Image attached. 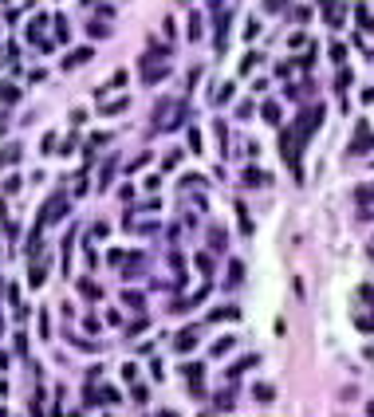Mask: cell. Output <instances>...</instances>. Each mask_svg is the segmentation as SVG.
I'll use <instances>...</instances> for the list:
<instances>
[{"mask_svg":"<svg viewBox=\"0 0 374 417\" xmlns=\"http://www.w3.org/2000/svg\"><path fill=\"white\" fill-rule=\"evenodd\" d=\"M181 118H185V103H181V99H161V103L154 106V126H158V130H173Z\"/></svg>","mask_w":374,"mask_h":417,"instance_id":"cell-1","label":"cell"},{"mask_svg":"<svg viewBox=\"0 0 374 417\" xmlns=\"http://www.w3.org/2000/svg\"><path fill=\"white\" fill-rule=\"evenodd\" d=\"M371 146H374V130L367 126V122H359V134H355V142L347 146V154H351V157H359V154H367Z\"/></svg>","mask_w":374,"mask_h":417,"instance_id":"cell-2","label":"cell"},{"mask_svg":"<svg viewBox=\"0 0 374 417\" xmlns=\"http://www.w3.org/2000/svg\"><path fill=\"white\" fill-rule=\"evenodd\" d=\"M95 55V48H79V52H71L67 59H63V71H71V67H79V63H87Z\"/></svg>","mask_w":374,"mask_h":417,"instance_id":"cell-3","label":"cell"},{"mask_svg":"<svg viewBox=\"0 0 374 417\" xmlns=\"http://www.w3.org/2000/svg\"><path fill=\"white\" fill-rule=\"evenodd\" d=\"M142 79H146V83H158V79H165V63H158V67H154V63L146 59V71H142Z\"/></svg>","mask_w":374,"mask_h":417,"instance_id":"cell-4","label":"cell"},{"mask_svg":"<svg viewBox=\"0 0 374 417\" xmlns=\"http://www.w3.org/2000/svg\"><path fill=\"white\" fill-rule=\"evenodd\" d=\"M355 20H359V28H367V32L374 28V16L367 12V4H355Z\"/></svg>","mask_w":374,"mask_h":417,"instance_id":"cell-5","label":"cell"},{"mask_svg":"<svg viewBox=\"0 0 374 417\" xmlns=\"http://www.w3.org/2000/svg\"><path fill=\"white\" fill-rule=\"evenodd\" d=\"M79 291H83V299H99V295H103L95 279H79Z\"/></svg>","mask_w":374,"mask_h":417,"instance_id":"cell-6","label":"cell"},{"mask_svg":"<svg viewBox=\"0 0 374 417\" xmlns=\"http://www.w3.org/2000/svg\"><path fill=\"white\" fill-rule=\"evenodd\" d=\"M193 343H197V331H181V335L173 339V347H177V350H189Z\"/></svg>","mask_w":374,"mask_h":417,"instance_id":"cell-7","label":"cell"},{"mask_svg":"<svg viewBox=\"0 0 374 417\" xmlns=\"http://www.w3.org/2000/svg\"><path fill=\"white\" fill-rule=\"evenodd\" d=\"M126 103H130V99H110V103H103L99 110H103V114H118V110H126Z\"/></svg>","mask_w":374,"mask_h":417,"instance_id":"cell-8","label":"cell"},{"mask_svg":"<svg viewBox=\"0 0 374 417\" xmlns=\"http://www.w3.org/2000/svg\"><path fill=\"white\" fill-rule=\"evenodd\" d=\"M44 272H48V268H44V260H40V264H32V272H28L32 287H40V283H44Z\"/></svg>","mask_w":374,"mask_h":417,"instance_id":"cell-9","label":"cell"},{"mask_svg":"<svg viewBox=\"0 0 374 417\" xmlns=\"http://www.w3.org/2000/svg\"><path fill=\"white\" fill-rule=\"evenodd\" d=\"M256 63H260V55H256V52H248L244 59H240V75H252V67H256Z\"/></svg>","mask_w":374,"mask_h":417,"instance_id":"cell-10","label":"cell"},{"mask_svg":"<svg viewBox=\"0 0 374 417\" xmlns=\"http://www.w3.org/2000/svg\"><path fill=\"white\" fill-rule=\"evenodd\" d=\"M20 157V146H8V150H0V169L8 165V161H16Z\"/></svg>","mask_w":374,"mask_h":417,"instance_id":"cell-11","label":"cell"},{"mask_svg":"<svg viewBox=\"0 0 374 417\" xmlns=\"http://www.w3.org/2000/svg\"><path fill=\"white\" fill-rule=\"evenodd\" d=\"M256 398H260V402H272V398H276V390H272L268 382H260V386H256Z\"/></svg>","mask_w":374,"mask_h":417,"instance_id":"cell-12","label":"cell"},{"mask_svg":"<svg viewBox=\"0 0 374 417\" xmlns=\"http://www.w3.org/2000/svg\"><path fill=\"white\" fill-rule=\"evenodd\" d=\"M307 16H311V8H303V4H296V12H292V20H296V24H307Z\"/></svg>","mask_w":374,"mask_h":417,"instance_id":"cell-13","label":"cell"},{"mask_svg":"<svg viewBox=\"0 0 374 417\" xmlns=\"http://www.w3.org/2000/svg\"><path fill=\"white\" fill-rule=\"evenodd\" d=\"M256 36H260V24H256V20H248V24H244V40H248V44H252V40H256Z\"/></svg>","mask_w":374,"mask_h":417,"instance_id":"cell-14","label":"cell"},{"mask_svg":"<svg viewBox=\"0 0 374 417\" xmlns=\"http://www.w3.org/2000/svg\"><path fill=\"white\" fill-rule=\"evenodd\" d=\"M16 95H20V91H16L12 83H0V99H8V103H16Z\"/></svg>","mask_w":374,"mask_h":417,"instance_id":"cell-15","label":"cell"},{"mask_svg":"<svg viewBox=\"0 0 374 417\" xmlns=\"http://www.w3.org/2000/svg\"><path fill=\"white\" fill-rule=\"evenodd\" d=\"M87 32H91V40H103L110 28H107V24H95V20H91V28H87Z\"/></svg>","mask_w":374,"mask_h":417,"instance_id":"cell-16","label":"cell"},{"mask_svg":"<svg viewBox=\"0 0 374 417\" xmlns=\"http://www.w3.org/2000/svg\"><path fill=\"white\" fill-rule=\"evenodd\" d=\"M244 181H248V185H264L268 177L260 173V169H248V173H244Z\"/></svg>","mask_w":374,"mask_h":417,"instance_id":"cell-17","label":"cell"},{"mask_svg":"<svg viewBox=\"0 0 374 417\" xmlns=\"http://www.w3.org/2000/svg\"><path fill=\"white\" fill-rule=\"evenodd\" d=\"M240 276H244V264H240V260H232V264H228V279H232V283H236V279H240Z\"/></svg>","mask_w":374,"mask_h":417,"instance_id":"cell-18","label":"cell"},{"mask_svg":"<svg viewBox=\"0 0 374 417\" xmlns=\"http://www.w3.org/2000/svg\"><path fill=\"white\" fill-rule=\"evenodd\" d=\"M264 118H268V122H280V106H276V103H264Z\"/></svg>","mask_w":374,"mask_h":417,"instance_id":"cell-19","label":"cell"},{"mask_svg":"<svg viewBox=\"0 0 374 417\" xmlns=\"http://www.w3.org/2000/svg\"><path fill=\"white\" fill-rule=\"evenodd\" d=\"M201 36V16H189V40Z\"/></svg>","mask_w":374,"mask_h":417,"instance_id":"cell-20","label":"cell"},{"mask_svg":"<svg viewBox=\"0 0 374 417\" xmlns=\"http://www.w3.org/2000/svg\"><path fill=\"white\" fill-rule=\"evenodd\" d=\"M122 303H130V307H142V295H138V291H122Z\"/></svg>","mask_w":374,"mask_h":417,"instance_id":"cell-21","label":"cell"},{"mask_svg":"<svg viewBox=\"0 0 374 417\" xmlns=\"http://www.w3.org/2000/svg\"><path fill=\"white\" fill-rule=\"evenodd\" d=\"M221 319H236V307H221V311H213V323H221Z\"/></svg>","mask_w":374,"mask_h":417,"instance_id":"cell-22","label":"cell"},{"mask_svg":"<svg viewBox=\"0 0 374 417\" xmlns=\"http://www.w3.org/2000/svg\"><path fill=\"white\" fill-rule=\"evenodd\" d=\"M197 268L209 276V272H213V256H205V252H201V256H197Z\"/></svg>","mask_w":374,"mask_h":417,"instance_id":"cell-23","label":"cell"},{"mask_svg":"<svg viewBox=\"0 0 374 417\" xmlns=\"http://www.w3.org/2000/svg\"><path fill=\"white\" fill-rule=\"evenodd\" d=\"M221 99H232V83H221V87H217V103H221Z\"/></svg>","mask_w":374,"mask_h":417,"instance_id":"cell-24","label":"cell"},{"mask_svg":"<svg viewBox=\"0 0 374 417\" xmlns=\"http://www.w3.org/2000/svg\"><path fill=\"white\" fill-rule=\"evenodd\" d=\"M142 331H146V319H134V323L126 327V335H142Z\"/></svg>","mask_w":374,"mask_h":417,"instance_id":"cell-25","label":"cell"},{"mask_svg":"<svg viewBox=\"0 0 374 417\" xmlns=\"http://www.w3.org/2000/svg\"><path fill=\"white\" fill-rule=\"evenodd\" d=\"M236 212H240V228H244V232H252V220H248V212H244V205H236Z\"/></svg>","mask_w":374,"mask_h":417,"instance_id":"cell-26","label":"cell"},{"mask_svg":"<svg viewBox=\"0 0 374 417\" xmlns=\"http://www.w3.org/2000/svg\"><path fill=\"white\" fill-rule=\"evenodd\" d=\"M185 378H193V382H197V378H201V362H193V366L185 362Z\"/></svg>","mask_w":374,"mask_h":417,"instance_id":"cell-27","label":"cell"},{"mask_svg":"<svg viewBox=\"0 0 374 417\" xmlns=\"http://www.w3.org/2000/svg\"><path fill=\"white\" fill-rule=\"evenodd\" d=\"M331 59H335V63H343V59H347V48H343V44H335V48H331Z\"/></svg>","mask_w":374,"mask_h":417,"instance_id":"cell-28","label":"cell"},{"mask_svg":"<svg viewBox=\"0 0 374 417\" xmlns=\"http://www.w3.org/2000/svg\"><path fill=\"white\" fill-rule=\"evenodd\" d=\"M209 240H213V248H224V232H221V228H213V232H209Z\"/></svg>","mask_w":374,"mask_h":417,"instance_id":"cell-29","label":"cell"},{"mask_svg":"<svg viewBox=\"0 0 374 417\" xmlns=\"http://www.w3.org/2000/svg\"><path fill=\"white\" fill-rule=\"evenodd\" d=\"M335 87H339V91H347V87H351V71H343V75L335 79Z\"/></svg>","mask_w":374,"mask_h":417,"instance_id":"cell-30","label":"cell"},{"mask_svg":"<svg viewBox=\"0 0 374 417\" xmlns=\"http://www.w3.org/2000/svg\"><path fill=\"white\" fill-rule=\"evenodd\" d=\"M189 150H193V154H201V138H197V130H189Z\"/></svg>","mask_w":374,"mask_h":417,"instance_id":"cell-31","label":"cell"},{"mask_svg":"<svg viewBox=\"0 0 374 417\" xmlns=\"http://www.w3.org/2000/svg\"><path fill=\"white\" fill-rule=\"evenodd\" d=\"M224 350H232V339H221V343L213 347V354H224Z\"/></svg>","mask_w":374,"mask_h":417,"instance_id":"cell-32","label":"cell"},{"mask_svg":"<svg viewBox=\"0 0 374 417\" xmlns=\"http://www.w3.org/2000/svg\"><path fill=\"white\" fill-rule=\"evenodd\" d=\"M268 4V12H280V4H284V0H264Z\"/></svg>","mask_w":374,"mask_h":417,"instance_id":"cell-33","label":"cell"},{"mask_svg":"<svg viewBox=\"0 0 374 417\" xmlns=\"http://www.w3.org/2000/svg\"><path fill=\"white\" fill-rule=\"evenodd\" d=\"M158 417H177V414H173V410H161V414Z\"/></svg>","mask_w":374,"mask_h":417,"instance_id":"cell-34","label":"cell"},{"mask_svg":"<svg viewBox=\"0 0 374 417\" xmlns=\"http://www.w3.org/2000/svg\"><path fill=\"white\" fill-rule=\"evenodd\" d=\"M367 414H371V417H374V402H371V406H367Z\"/></svg>","mask_w":374,"mask_h":417,"instance_id":"cell-35","label":"cell"}]
</instances>
